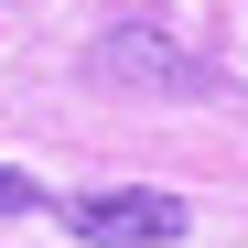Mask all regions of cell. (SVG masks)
<instances>
[{"mask_svg":"<svg viewBox=\"0 0 248 248\" xmlns=\"http://www.w3.org/2000/svg\"><path fill=\"white\" fill-rule=\"evenodd\" d=\"M54 227H76L87 248H173L194 216H184V194H162V184H108V194L54 205Z\"/></svg>","mask_w":248,"mask_h":248,"instance_id":"2","label":"cell"},{"mask_svg":"<svg viewBox=\"0 0 248 248\" xmlns=\"http://www.w3.org/2000/svg\"><path fill=\"white\" fill-rule=\"evenodd\" d=\"M87 76H97V87H119V97H216V65H205L194 44H173L151 11L108 22L97 44H87Z\"/></svg>","mask_w":248,"mask_h":248,"instance_id":"1","label":"cell"},{"mask_svg":"<svg viewBox=\"0 0 248 248\" xmlns=\"http://www.w3.org/2000/svg\"><path fill=\"white\" fill-rule=\"evenodd\" d=\"M0 216H44V184L11 173V162H0Z\"/></svg>","mask_w":248,"mask_h":248,"instance_id":"3","label":"cell"}]
</instances>
